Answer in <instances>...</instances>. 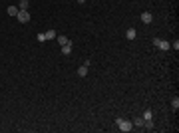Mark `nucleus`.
<instances>
[{
    "instance_id": "nucleus-1",
    "label": "nucleus",
    "mask_w": 179,
    "mask_h": 133,
    "mask_svg": "<svg viewBox=\"0 0 179 133\" xmlns=\"http://www.w3.org/2000/svg\"><path fill=\"white\" fill-rule=\"evenodd\" d=\"M115 125H117L120 131H123V133H127V131L134 129V123L129 121V119H123V117H117V119H115Z\"/></svg>"
},
{
    "instance_id": "nucleus-2",
    "label": "nucleus",
    "mask_w": 179,
    "mask_h": 133,
    "mask_svg": "<svg viewBox=\"0 0 179 133\" xmlns=\"http://www.w3.org/2000/svg\"><path fill=\"white\" fill-rule=\"evenodd\" d=\"M153 46H157L159 50H171V44L167 40H159V38H153Z\"/></svg>"
},
{
    "instance_id": "nucleus-3",
    "label": "nucleus",
    "mask_w": 179,
    "mask_h": 133,
    "mask_svg": "<svg viewBox=\"0 0 179 133\" xmlns=\"http://www.w3.org/2000/svg\"><path fill=\"white\" fill-rule=\"evenodd\" d=\"M16 18H18V22H22V24L30 22V12H28V10H18Z\"/></svg>"
},
{
    "instance_id": "nucleus-4",
    "label": "nucleus",
    "mask_w": 179,
    "mask_h": 133,
    "mask_svg": "<svg viewBox=\"0 0 179 133\" xmlns=\"http://www.w3.org/2000/svg\"><path fill=\"white\" fill-rule=\"evenodd\" d=\"M141 22L143 24H151L153 22V14H151V12H143V14H141Z\"/></svg>"
},
{
    "instance_id": "nucleus-5",
    "label": "nucleus",
    "mask_w": 179,
    "mask_h": 133,
    "mask_svg": "<svg viewBox=\"0 0 179 133\" xmlns=\"http://www.w3.org/2000/svg\"><path fill=\"white\" fill-rule=\"evenodd\" d=\"M88 68L90 66H86V64H82V66L78 68V76L80 78H86V76H88Z\"/></svg>"
},
{
    "instance_id": "nucleus-6",
    "label": "nucleus",
    "mask_w": 179,
    "mask_h": 133,
    "mask_svg": "<svg viewBox=\"0 0 179 133\" xmlns=\"http://www.w3.org/2000/svg\"><path fill=\"white\" fill-rule=\"evenodd\" d=\"M56 40H58V44H60V46H66L68 42H70V40H68L64 34H58V36H56Z\"/></svg>"
},
{
    "instance_id": "nucleus-7",
    "label": "nucleus",
    "mask_w": 179,
    "mask_h": 133,
    "mask_svg": "<svg viewBox=\"0 0 179 133\" xmlns=\"http://www.w3.org/2000/svg\"><path fill=\"white\" fill-rule=\"evenodd\" d=\"M62 54H64V56H70V54H72V42H68L66 46H62Z\"/></svg>"
},
{
    "instance_id": "nucleus-8",
    "label": "nucleus",
    "mask_w": 179,
    "mask_h": 133,
    "mask_svg": "<svg viewBox=\"0 0 179 133\" xmlns=\"http://www.w3.org/2000/svg\"><path fill=\"white\" fill-rule=\"evenodd\" d=\"M125 36H127V40H135V36H137V30H135V28H129V30L125 32Z\"/></svg>"
},
{
    "instance_id": "nucleus-9",
    "label": "nucleus",
    "mask_w": 179,
    "mask_h": 133,
    "mask_svg": "<svg viewBox=\"0 0 179 133\" xmlns=\"http://www.w3.org/2000/svg\"><path fill=\"white\" fill-rule=\"evenodd\" d=\"M143 127H145L147 131H153V129H155V125H153V119H147V121H143Z\"/></svg>"
},
{
    "instance_id": "nucleus-10",
    "label": "nucleus",
    "mask_w": 179,
    "mask_h": 133,
    "mask_svg": "<svg viewBox=\"0 0 179 133\" xmlns=\"http://www.w3.org/2000/svg\"><path fill=\"white\" fill-rule=\"evenodd\" d=\"M56 36H58L56 30H48L46 32V40H56Z\"/></svg>"
},
{
    "instance_id": "nucleus-11",
    "label": "nucleus",
    "mask_w": 179,
    "mask_h": 133,
    "mask_svg": "<svg viewBox=\"0 0 179 133\" xmlns=\"http://www.w3.org/2000/svg\"><path fill=\"white\" fill-rule=\"evenodd\" d=\"M131 123H134L135 127H143V117H134Z\"/></svg>"
},
{
    "instance_id": "nucleus-12",
    "label": "nucleus",
    "mask_w": 179,
    "mask_h": 133,
    "mask_svg": "<svg viewBox=\"0 0 179 133\" xmlns=\"http://www.w3.org/2000/svg\"><path fill=\"white\" fill-rule=\"evenodd\" d=\"M28 6H30V0H20V4H18L20 10H28Z\"/></svg>"
},
{
    "instance_id": "nucleus-13",
    "label": "nucleus",
    "mask_w": 179,
    "mask_h": 133,
    "mask_svg": "<svg viewBox=\"0 0 179 133\" xmlns=\"http://www.w3.org/2000/svg\"><path fill=\"white\" fill-rule=\"evenodd\" d=\"M147 119H153V111H151V109L143 111V121H147Z\"/></svg>"
},
{
    "instance_id": "nucleus-14",
    "label": "nucleus",
    "mask_w": 179,
    "mask_h": 133,
    "mask_svg": "<svg viewBox=\"0 0 179 133\" xmlns=\"http://www.w3.org/2000/svg\"><path fill=\"white\" fill-rule=\"evenodd\" d=\"M18 10H20V8H16V6H8V14H10V16H16V14H18Z\"/></svg>"
},
{
    "instance_id": "nucleus-15",
    "label": "nucleus",
    "mask_w": 179,
    "mask_h": 133,
    "mask_svg": "<svg viewBox=\"0 0 179 133\" xmlns=\"http://www.w3.org/2000/svg\"><path fill=\"white\" fill-rule=\"evenodd\" d=\"M171 107H173V109H179V97H177V95L171 100Z\"/></svg>"
},
{
    "instance_id": "nucleus-16",
    "label": "nucleus",
    "mask_w": 179,
    "mask_h": 133,
    "mask_svg": "<svg viewBox=\"0 0 179 133\" xmlns=\"http://www.w3.org/2000/svg\"><path fill=\"white\" fill-rule=\"evenodd\" d=\"M36 40H38V42H46V32H40L36 36Z\"/></svg>"
},
{
    "instance_id": "nucleus-17",
    "label": "nucleus",
    "mask_w": 179,
    "mask_h": 133,
    "mask_svg": "<svg viewBox=\"0 0 179 133\" xmlns=\"http://www.w3.org/2000/svg\"><path fill=\"white\" fill-rule=\"evenodd\" d=\"M171 48H173V50H179V40H175V42L171 44Z\"/></svg>"
}]
</instances>
